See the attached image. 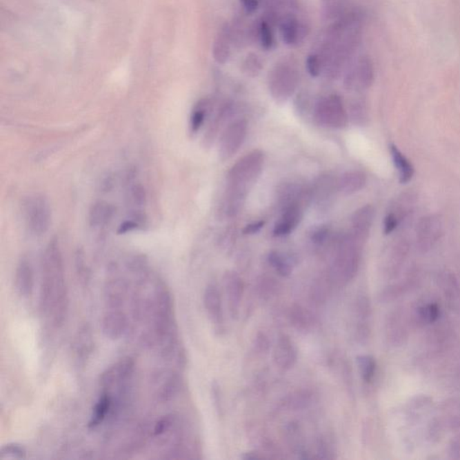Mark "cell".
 I'll use <instances>...</instances> for the list:
<instances>
[{"label": "cell", "mask_w": 460, "mask_h": 460, "mask_svg": "<svg viewBox=\"0 0 460 460\" xmlns=\"http://www.w3.org/2000/svg\"><path fill=\"white\" fill-rule=\"evenodd\" d=\"M361 28V17L352 12L341 17L329 30L319 56L326 77H339L360 41Z\"/></svg>", "instance_id": "1"}, {"label": "cell", "mask_w": 460, "mask_h": 460, "mask_svg": "<svg viewBox=\"0 0 460 460\" xmlns=\"http://www.w3.org/2000/svg\"><path fill=\"white\" fill-rule=\"evenodd\" d=\"M40 302L41 310L54 325L63 323L68 310V292L63 261L56 241L50 242L43 254Z\"/></svg>", "instance_id": "2"}, {"label": "cell", "mask_w": 460, "mask_h": 460, "mask_svg": "<svg viewBox=\"0 0 460 460\" xmlns=\"http://www.w3.org/2000/svg\"><path fill=\"white\" fill-rule=\"evenodd\" d=\"M265 155L262 151L254 150L246 154L231 168L228 174V192L246 196L249 187L262 172Z\"/></svg>", "instance_id": "3"}, {"label": "cell", "mask_w": 460, "mask_h": 460, "mask_svg": "<svg viewBox=\"0 0 460 460\" xmlns=\"http://www.w3.org/2000/svg\"><path fill=\"white\" fill-rule=\"evenodd\" d=\"M363 245L352 233L341 240L333 266L334 277L341 283H348L357 274Z\"/></svg>", "instance_id": "4"}, {"label": "cell", "mask_w": 460, "mask_h": 460, "mask_svg": "<svg viewBox=\"0 0 460 460\" xmlns=\"http://www.w3.org/2000/svg\"><path fill=\"white\" fill-rule=\"evenodd\" d=\"M26 227L34 235H44L52 221V210L48 200L43 195H34L26 201L23 206Z\"/></svg>", "instance_id": "5"}, {"label": "cell", "mask_w": 460, "mask_h": 460, "mask_svg": "<svg viewBox=\"0 0 460 460\" xmlns=\"http://www.w3.org/2000/svg\"><path fill=\"white\" fill-rule=\"evenodd\" d=\"M299 84V73L290 64H279L269 75V90L278 103L286 102L295 93Z\"/></svg>", "instance_id": "6"}, {"label": "cell", "mask_w": 460, "mask_h": 460, "mask_svg": "<svg viewBox=\"0 0 460 460\" xmlns=\"http://www.w3.org/2000/svg\"><path fill=\"white\" fill-rule=\"evenodd\" d=\"M314 118L322 126L333 129H343L348 123V115L343 101L335 94L323 97L317 102Z\"/></svg>", "instance_id": "7"}, {"label": "cell", "mask_w": 460, "mask_h": 460, "mask_svg": "<svg viewBox=\"0 0 460 460\" xmlns=\"http://www.w3.org/2000/svg\"><path fill=\"white\" fill-rule=\"evenodd\" d=\"M248 133V123L245 120L233 121L224 130L219 143V157L221 160L231 159L244 143Z\"/></svg>", "instance_id": "8"}, {"label": "cell", "mask_w": 460, "mask_h": 460, "mask_svg": "<svg viewBox=\"0 0 460 460\" xmlns=\"http://www.w3.org/2000/svg\"><path fill=\"white\" fill-rule=\"evenodd\" d=\"M443 233V227L438 216L423 217L417 227V243L418 248L423 253L429 251L439 241Z\"/></svg>", "instance_id": "9"}, {"label": "cell", "mask_w": 460, "mask_h": 460, "mask_svg": "<svg viewBox=\"0 0 460 460\" xmlns=\"http://www.w3.org/2000/svg\"><path fill=\"white\" fill-rule=\"evenodd\" d=\"M374 71L369 58L361 57L347 71L344 85L348 89L368 88L372 86Z\"/></svg>", "instance_id": "10"}, {"label": "cell", "mask_w": 460, "mask_h": 460, "mask_svg": "<svg viewBox=\"0 0 460 460\" xmlns=\"http://www.w3.org/2000/svg\"><path fill=\"white\" fill-rule=\"evenodd\" d=\"M223 285L230 316L232 319H237L244 294V283L236 272L228 271L223 276Z\"/></svg>", "instance_id": "11"}, {"label": "cell", "mask_w": 460, "mask_h": 460, "mask_svg": "<svg viewBox=\"0 0 460 460\" xmlns=\"http://www.w3.org/2000/svg\"><path fill=\"white\" fill-rule=\"evenodd\" d=\"M204 308L216 331H223V307L221 292L215 285L210 284L203 294Z\"/></svg>", "instance_id": "12"}, {"label": "cell", "mask_w": 460, "mask_h": 460, "mask_svg": "<svg viewBox=\"0 0 460 460\" xmlns=\"http://www.w3.org/2000/svg\"><path fill=\"white\" fill-rule=\"evenodd\" d=\"M274 363L283 370L292 369L298 360V351L292 338L286 334L281 335L272 352Z\"/></svg>", "instance_id": "13"}, {"label": "cell", "mask_w": 460, "mask_h": 460, "mask_svg": "<svg viewBox=\"0 0 460 460\" xmlns=\"http://www.w3.org/2000/svg\"><path fill=\"white\" fill-rule=\"evenodd\" d=\"M134 366V361L132 358L121 359L101 374L99 381L101 387L108 390L114 385L126 381L132 375Z\"/></svg>", "instance_id": "14"}, {"label": "cell", "mask_w": 460, "mask_h": 460, "mask_svg": "<svg viewBox=\"0 0 460 460\" xmlns=\"http://www.w3.org/2000/svg\"><path fill=\"white\" fill-rule=\"evenodd\" d=\"M128 328L126 314L121 308H108L102 319L103 334L111 340L123 337Z\"/></svg>", "instance_id": "15"}, {"label": "cell", "mask_w": 460, "mask_h": 460, "mask_svg": "<svg viewBox=\"0 0 460 460\" xmlns=\"http://www.w3.org/2000/svg\"><path fill=\"white\" fill-rule=\"evenodd\" d=\"M375 216V210L372 206H365L356 210L352 219V234L364 243L369 237L370 228Z\"/></svg>", "instance_id": "16"}, {"label": "cell", "mask_w": 460, "mask_h": 460, "mask_svg": "<svg viewBox=\"0 0 460 460\" xmlns=\"http://www.w3.org/2000/svg\"><path fill=\"white\" fill-rule=\"evenodd\" d=\"M301 206H290L283 208V215L274 228V237H281L292 233L303 217V210Z\"/></svg>", "instance_id": "17"}, {"label": "cell", "mask_w": 460, "mask_h": 460, "mask_svg": "<svg viewBox=\"0 0 460 460\" xmlns=\"http://www.w3.org/2000/svg\"><path fill=\"white\" fill-rule=\"evenodd\" d=\"M14 286H16L17 292L23 298H28L34 292V270H32L31 263L26 258L21 259L17 266Z\"/></svg>", "instance_id": "18"}, {"label": "cell", "mask_w": 460, "mask_h": 460, "mask_svg": "<svg viewBox=\"0 0 460 460\" xmlns=\"http://www.w3.org/2000/svg\"><path fill=\"white\" fill-rule=\"evenodd\" d=\"M127 285L123 278L111 276L106 281L105 298L108 308H121L126 301Z\"/></svg>", "instance_id": "19"}, {"label": "cell", "mask_w": 460, "mask_h": 460, "mask_svg": "<svg viewBox=\"0 0 460 460\" xmlns=\"http://www.w3.org/2000/svg\"><path fill=\"white\" fill-rule=\"evenodd\" d=\"M232 41V32L228 25L219 30L214 43H213V58L219 64H225L230 57V44Z\"/></svg>", "instance_id": "20"}, {"label": "cell", "mask_w": 460, "mask_h": 460, "mask_svg": "<svg viewBox=\"0 0 460 460\" xmlns=\"http://www.w3.org/2000/svg\"><path fill=\"white\" fill-rule=\"evenodd\" d=\"M280 32L281 39L287 46H294L304 37V28L292 14H287L281 19Z\"/></svg>", "instance_id": "21"}, {"label": "cell", "mask_w": 460, "mask_h": 460, "mask_svg": "<svg viewBox=\"0 0 460 460\" xmlns=\"http://www.w3.org/2000/svg\"><path fill=\"white\" fill-rule=\"evenodd\" d=\"M366 182V176L363 172H346L338 179L337 190L343 195H351L361 191Z\"/></svg>", "instance_id": "22"}, {"label": "cell", "mask_w": 460, "mask_h": 460, "mask_svg": "<svg viewBox=\"0 0 460 460\" xmlns=\"http://www.w3.org/2000/svg\"><path fill=\"white\" fill-rule=\"evenodd\" d=\"M334 189H337V182L333 178L328 176L319 177L311 190V200L314 199L319 204H326L333 196Z\"/></svg>", "instance_id": "23"}, {"label": "cell", "mask_w": 460, "mask_h": 460, "mask_svg": "<svg viewBox=\"0 0 460 460\" xmlns=\"http://www.w3.org/2000/svg\"><path fill=\"white\" fill-rule=\"evenodd\" d=\"M290 322L296 330L307 333L314 326L313 314L299 305H293L290 310Z\"/></svg>", "instance_id": "24"}, {"label": "cell", "mask_w": 460, "mask_h": 460, "mask_svg": "<svg viewBox=\"0 0 460 460\" xmlns=\"http://www.w3.org/2000/svg\"><path fill=\"white\" fill-rule=\"evenodd\" d=\"M114 207L105 201L94 203L89 210V224L93 228L108 225L114 216Z\"/></svg>", "instance_id": "25"}, {"label": "cell", "mask_w": 460, "mask_h": 460, "mask_svg": "<svg viewBox=\"0 0 460 460\" xmlns=\"http://www.w3.org/2000/svg\"><path fill=\"white\" fill-rule=\"evenodd\" d=\"M390 153L394 167L397 168L399 173L400 183H408L410 182L414 174V168L412 167L411 162L393 144L390 145Z\"/></svg>", "instance_id": "26"}, {"label": "cell", "mask_w": 460, "mask_h": 460, "mask_svg": "<svg viewBox=\"0 0 460 460\" xmlns=\"http://www.w3.org/2000/svg\"><path fill=\"white\" fill-rule=\"evenodd\" d=\"M112 397L108 393H103L97 400L93 408L90 420L88 421V428L94 429L99 426L109 414L112 408Z\"/></svg>", "instance_id": "27"}, {"label": "cell", "mask_w": 460, "mask_h": 460, "mask_svg": "<svg viewBox=\"0 0 460 460\" xmlns=\"http://www.w3.org/2000/svg\"><path fill=\"white\" fill-rule=\"evenodd\" d=\"M164 383L161 384V387L159 388L157 391V397L160 401L165 402L168 400H170L172 397L177 393L178 390H179V379L177 378L176 375L173 374H166V379H164Z\"/></svg>", "instance_id": "28"}, {"label": "cell", "mask_w": 460, "mask_h": 460, "mask_svg": "<svg viewBox=\"0 0 460 460\" xmlns=\"http://www.w3.org/2000/svg\"><path fill=\"white\" fill-rule=\"evenodd\" d=\"M267 260H268L269 265L278 272L279 275L288 277L292 274V265L289 259L284 257V254L272 251L267 257Z\"/></svg>", "instance_id": "29"}, {"label": "cell", "mask_w": 460, "mask_h": 460, "mask_svg": "<svg viewBox=\"0 0 460 460\" xmlns=\"http://www.w3.org/2000/svg\"><path fill=\"white\" fill-rule=\"evenodd\" d=\"M76 353L81 358L88 357L93 350V339L90 330L88 328L81 329L79 332L75 342Z\"/></svg>", "instance_id": "30"}, {"label": "cell", "mask_w": 460, "mask_h": 460, "mask_svg": "<svg viewBox=\"0 0 460 460\" xmlns=\"http://www.w3.org/2000/svg\"><path fill=\"white\" fill-rule=\"evenodd\" d=\"M347 0H321L323 17L328 19H340L344 14Z\"/></svg>", "instance_id": "31"}, {"label": "cell", "mask_w": 460, "mask_h": 460, "mask_svg": "<svg viewBox=\"0 0 460 460\" xmlns=\"http://www.w3.org/2000/svg\"><path fill=\"white\" fill-rule=\"evenodd\" d=\"M357 363L361 379L365 382L372 381L376 372L377 364L375 359L370 355L358 356Z\"/></svg>", "instance_id": "32"}, {"label": "cell", "mask_w": 460, "mask_h": 460, "mask_svg": "<svg viewBox=\"0 0 460 460\" xmlns=\"http://www.w3.org/2000/svg\"><path fill=\"white\" fill-rule=\"evenodd\" d=\"M208 106L209 103L206 100L201 101L196 105L190 121V129L192 133L198 132L203 126L207 115Z\"/></svg>", "instance_id": "33"}, {"label": "cell", "mask_w": 460, "mask_h": 460, "mask_svg": "<svg viewBox=\"0 0 460 460\" xmlns=\"http://www.w3.org/2000/svg\"><path fill=\"white\" fill-rule=\"evenodd\" d=\"M26 450L22 445L17 443H8L0 450V459L1 460H19L26 459Z\"/></svg>", "instance_id": "34"}, {"label": "cell", "mask_w": 460, "mask_h": 460, "mask_svg": "<svg viewBox=\"0 0 460 460\" xmlns=\"http://www.w3.org/2000/svg\"><path fill=\"white\" fill-rule=\"evenodd\" d=\"M257 34L263 48L266 50L272 48L274 46V37H272L271 26L266 21H261L257 26Z\"/></svg>", "instance_id": "35"}, {"label": "cell", "mask_w": 460, "mask_h": 460, "mask_svg": "<svg viewBox=\"0 0 460 460\" xmlns=\"http://www.w3.org/2000/svg\"><path fill=\"white\" fill-rule=\"evenodd\" d=\"M262 62L260 59L255 54H249L246 58L244 63H243V70L246 75L254 77L257 76L262 70Z\"/></svg>", "instance_id": "36"}, {"label": "cell", "mask_w": 460, "mask_h": 460, "mask_svg": "<svg viewBox=\"0 0 460 460\" xmlns=\"http://www.w3.org/2000/svg\"><path fill=\"white\" fill-rule=\"evenodd\" d=\"M419 316L424 322L433 323L440 316V308L436 304H428L419 308Z\"/></svg>", "instance_id": "37"}, {"label": "cell", "mask_w": 460, "mask_h": 460, "mask_svg": "<svg viewBox=\"0 0 460 460\" xmlns=\"http://www.w3.org/2000/svg\"><path fill=\"white\" fill-rule=\"evenodd\" d=\"M306 66H307L308 74L313 78H317L322 72V63L319 55L310 54L308 56L306 61Z\"/></svg>", "instance_id": "38"}, {"label": "cell", "mask_w": 460, "mask_h": 460, "mask_svg": "<svg viewBox=\"0 0 460 460\" xmlns=\"http://www.w3.org/2000/svg\"><path fill=\"white\" fill-rule=\"evenodd\" d=\"M129 199L133 206H143L145 200H146L144 189L141 186H132L130 190Z\"/></svg>", "instance_id": "39"}, {"label": "cell", "mask_w": 460, "mask_h": 460, "mask_svg": "<svg viewBox=\"0 0 460 460\" xmlns=\"http://www.w3.org/2000/svg\"><path fill=\"white\" fill-rule=\"evenodd\" d=\"M174 423L173 415L161 418L154 427V435L161 436L170 430Z\"/></svg>", "instance_id": "40"}, {"label": "cell", "mask_w": 460, "mask_h": 460, "mask_svg": "<svg viewBox=\"0 0 460 460\" xmlns=\"http://www.w3.org/2000/svg\"><path fill=\"white\" fill-rule=\"evenodd\" d=\"M271 342H270L267 335L263 333H258L255 337L254 347L255 351L261 354H266L269 352Z\"/></svg>", "instance_id": "41"}, {"label": "cell", "mask_w": 460, "mask_h": 460, "mask_svg": "<svg viewBox=\"0 0 460 460\" xmlns=\"http://www.w3.org/2000/svg\"><path fill=\"white\" fill-rule=\"evenodd\" d=\"M328 236V228H326V226H320V227L314 228L312 233H311V240H312L314 244L322 245L326 242Z\"/></svg>", "instance_id": "42"}, {"label": "cell", "mask_w": 460, "mask_h": 460, "mask_svg": "<svg viewBox=\"0 0 460 460\" xmlns=\"http://www.w3.org/2000/svg\"><path fill=\"white\" fill-rule=\"evenodd\" d=\"M400 223L397 217L393 212L388 213L386 216L384 221V234L385 235H390Z\"/></svg>", "instance_id": "43"}, {"label": "cell", "mask_w": 460, "mask_h": 460, "mask_svg": "<svg viewBox=\"0 0 460 460\" xmlns=\"http://www.w3.org/2000/svg\"><path fill=\"white\" fill-rule=\"evenodd\" d=\"M212 394L216 410L219 412V414H221L222 412L221 388L217 382H213L212 385Z\"/></svg>", "instance_id": "44"}, {"label": "cell", "mask_w": 460, "mask_h": 460, "mask_svg": "<svg viewBox=\"0 0 460 460\" xmlns=\"http://www.w3.org/2000/svg\"><path fill=\"white\" fill-rule=\"evenodd\" d=\"M265 224L266 222L263 221L254 222V223L246 226L243 232H244L245 235H254V234L259 232Z\"/></svg>", "instance_id": "45"}, {"label": "cell", "mask_w": 460, "mask_h": 460, "mask_svg": "<svg viewBox=\"0 0 460 460\" xmlns=\"http://www.w3.org/2000/svg\"><path fill=\"white\" fill-rule=\"evenodd\" d=\"M139 227V222L135 221V219H130V221H124L123 224L119 228L118 232L120 234H124L129 232L133 230H136Z\"/></svg>", "instance_id": "46"}, {"label": "cell", "mask_w": 460, "mask_h": 460, "mask_svg": "<svg viewBox=\"0 0 460 460\" xmlns=\"http://www.w3.org/2000/svg\"><path fill=\"white\" fill-rule=\"evenodd\" d=\"M240 2L248 14H253L259 6V0H240Z\"/></svg>", "instance_id": "47"}, {"label": "cell", "mask_w": 460, "mask_h": 460, "mask_svg": "<svg viewBox=\"0 0 460 460\" xmlns=\"http://www.w3.org/2000/svg\"><path fill=\"white\" fill-rule=\"evenodd\" d=\"M353 120L363 121L365 119V110L360 105H355L352 109Z\"/></svg>", "instance_id": "48"}]
</instances>
